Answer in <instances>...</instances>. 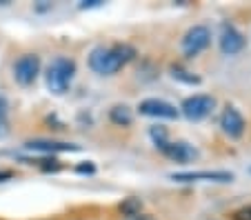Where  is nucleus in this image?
<instances>
[{
	"label": "nucleus",
	"mask_w": 251,
	"mask_h": 220,
	"mask_svg": "<svg viewBox=\"0 0 251 220\" xmlns=\"http://www.w3.org/2000/svg\"><path fill=\"white\" fill-rule=\"evenodd\" d=\"M9 134V105L0 96V138Z\"/></svg>",
	"instance_id": "4468645a"
},
{
	"label": "nucleus",
	"mask_w": 251,
	"mask_h": 220,
	"mask_svg": "<svg viewBox=\"0 0 251 220\" xmlns=\"http://www.w3.org/2000/svg\"><path fill=\"white\" fill-rule=\"evenodd\" d=\"M125 220H156V218H153L151 214H142V211H140V214L129 216V218H125Z\"/></svg>",
	"instance_id": "f3484780"
},
{
	"label": "nucleus",
	"mask_w": 251,
	"mask_h": 220,
	"mask_svg": "<svg viewBox=\"0 0 251 220\" xmlns=\"http://www.w3.org/2000/svg\"><path fill=\"white\" fill-rule=\"evenodd\" d=\"M171 180L176 182H231L233 173L231 171H180V173H171Z\"/></svg>",
	"instance_id": "1a4fd4ad"
},
{
	"label": "nucleus",
	"mask_w": 251,
	"mask_h": 220,
	"mask_svg": "<svg viewBox=\"0 0 251 220\" xmlns=\"http://www.w3.org/2000/svg\"><path fill=\"white\" fill-rule=\"evenodd\" d=\"M140 114L142 116H151V118H165V120H174L178 118V109L171 102L160 100V98H147L140 102Z\"/></svg>",
	"instance_id": "6e6552de"
},
{
	"label": "nucleus",
	"mask_w": 251,
	"mask_h": 220,
	"mask_svg": "<svg viewBox=\"0 0 251 220\" xmlns=\"http://www.w3.org/2000/svg\"><path fill=\"white\" fill-rule=\"evenodd\" d=\"M242 49H245V36L231 23L220 24V51L225 56H236Z\"/></svg>",
	"instance_id": "0eeeda50"
},
{
	"label": "nucleus",
	"mask_w": 251,
	"mask_h": 220,
	"mask_svg": "<svg viewBox=\"0 0 251 220\" xmlns=\"http://www.w3.org/2000/svg\"><path fill=\"white\" fill-rule=\"evenodd\" d=\"M233 220H251V205L242 207V209L233 211Z\"/></svg>",
	"instance_id": "dca6fc26"
},
{
	"label": "nucleus",
	"mask_w": 251,
	"mask_h": 220,
	"mask_svg": "<svg viewBox=\"0 0 251 220\" xmlns=\"http://www.w3.org/2000/svg\"><path fill=\"white\" fill-rule=\"evenodd\" d=\"M74 73H76V62L71 58L58 56L49 62L47 73H45V80H47V89L56 96H62L67 89L71 87L74 80Z\"/></svg>",
	"instance_id": "7ed1b4c3"
},
{
	"label": "nucleus",
	"mask_w": 251,
	"mask_h": 220,
	"mask_svg": "<svg viewBox=\"0 0 251 220\" xmlns=\"http://www.w3.org/2000/svg\"><path fill=\"white\" fill-rule=\"evenodd\" d=\"M171 76H174L176 80L185 82V85H200V78L194 76L191 72H187V69L180 67V65H171Z\"/></svg>",
	"instance_id": "ddd939ff"
},
{
	"label": "nucleus",
	"mask_w": 251,
	"mask_h": 220,
	"mask_svg": "<svg viewBox=\"0 0 251 220\" xmlns=\"http://www.w3.org/2000/svg\"><path fill=\"white\" fill-rule=\"evenodd\" d=\"M140 209H142L140 198H127V200L120 202V211H123V216H127V218L140 214Z\"/></svg>",
	"instance_id": "2eb2a0df"
},
{
	"label": "nucleus",
	"mask_w": 251,
	"mask_h": 220,
	"mask_svg": "<svg viewBox=\"0 0 251 220\" xmlns=\"http://www.w3.org/2000/svg\"><path fill=\"white\" fill-rule=\"evenodd\" d=\"M27 149L33 151H45V153H56V151H78V145L71 143H56V140H29Z\"/></svg>",
	"instance_id": "9b49d317"
},
{
	"label": "nucleus",
	"mask_w": 251,
	"mask_h": 220,
	"mask_svg": "<svg viewBox=\"0 0 251 220\" xmlns=\"http://www.w3.org/2000/svg\"><path fill=\"white\" fill-rule=\"evenodd\" d=\"M149 136H151L153 145H156L158 149H160L162 153H165L167 158H171L174 163H191V160L198 158V151H196L194 147H191L189 143H171L169 138H167V129L165 127H151L149 129Z\"/></svg>",
	"instance_id": "f03ea898"
},
{
	"label": "nucleus",
	"mask_w": 251,
	"mask_h": 220,
	"mask_svg": "<svg viewBox=\"0 0 251 220\" xmlns=\"http://www.w3.org/2000/svg\"><path fill=\"white\" fill-rule=\"evenodd\" d=\"M213 107H216V98L213 96H209V94H196V96L185 98L180 109L189 120H202L211 114Z\"/></svg>",
	"instance_id": "423d86ee"
},
{
	"label": "nucleus",
	"mask_w": 251,
	"mask_h": 220,
	"mask_svg": "<svg viewBox=\"0 0 251 220\" xmlns=\"http://www.w3.org/2000/svg\"><path fill=\"white\" fill-rule=\"evenodd\" d=\"M40 73V58L36 53H25L14 62V78L18 85L29 87L36 82Z\"/></svg>",
	"instance_id": "20e7f679"
},
{
	"label": "nucleus",
	"mask_w": 251,
	"mask_h": 220,
	"mask_svg": "<svg viewBox=\"0 0 251 220\" xmlns=\"http://www.w3.org/2000/svg\"><path fill=\"white\" fill-rule=\"evenodd\" d=\"M11 178H14V171H9V169H0V182L11 180Z\"/></svg>",
	"instance_id": "a211bd4d"
},
{
	"label": "nucleus",
	"mask_w": 251,
	"mask_h": 220,
	"mask_svg": "<svg viewBox=\"0 0 251 220\" xmlns=\"http://www.w3.org/2000/svg\"><path fill=\"white\" fill-rule=\"evenodd\" d=\"M220 127H223V131L227 136H231V138H240L242 134H245V118H242V114L236 109V107H227V109L223 111V116H220Z\"/></svg>",
	"instance_id": "9d476101"
},
{
	"label": "nucleus",
	"mask_w": 251,
	"mask_h": 220,
	"mask_svg": "<svg viewBox=\"0 0 251 220\" xmlns=\"http://www.w3.org/2000/svg\"><path fill=\"white\" fill-rule=\"evenodd\" d=\"M209 43H211V31H209V27L196 24V27H191L185 34V38H182V51H185L187 58H194V56H198L200 51H204V49L209 47Z\"/></svg>",
	"instance_id": "39448f33"
},
{
	"label": "nucleus",
	"mask_w": 251,
	"mask_h": 220,
	"mask_svg": "<svg viewBox=\"0 0 251 220\" xmlns=\"http://www.w3.org/2000/svg\"><path fill=\"white\" fill-rule=\"evenodd\" d=\"M78 171H80V173H94V165H91V163L80 165V167H78Z\"/></svg>",
	"instance_id": "6ab92c4d"
},
{
	"label": "nucleus",
	"mask_w": 251,
	"mask_h": 220,
	"mask_svg": "<svg viewBox=\"0 0 251 220\" xmlns=\"http://www.w3.org/2000/svg\"><path fill=\"white\" fill-rule=\"evenodd\" d=\"M109 118H111V122L118 124V127H129V124L133 122L131 109H129L127 105H116L114 109L109 111Z\"/></svg>",
	"instance_id": "f8f14e48"
},
{
	"label": "nucleus",
	"mask_w": 251,
	"mask_h": 220,
	"mask_svg": "<svg viewBox=\"0 0 251 220\" xmlns=\"http://www.w3.org/2000/svg\"><path fill=\"white\" fill-rule=\"evenodd\" d=\"M100 2H102V0H87V2H82L80 7H100Z\"/></svg>",
	"instance_id": "aec40b11"
},
{
	"label": "nucleus",
	"mask_w": 251,
	"mask_h": 220,
	"mask_svg": "<svg viewBox=\"0 0 251 220\" xmlns=\"http://www.w3.org/2000/svg\"><path fill=\"white\" fill-rule=\"evenodd\" d=\"M136 49L127 43H116L109 47H96L89 53V67L100 76H114L116 72L133 60Z\"/></svg>",
	"instance_id": "f257e3e1"
}]
</instances>
